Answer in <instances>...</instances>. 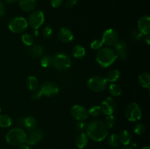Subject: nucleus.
Listing matches in <instances>:
<instances>
[{
	"label": "nucleus",
	"mask_w": 150,
	"mask_h": 149,
	"mask_svg": "<svg viewBox=\"0 0 150 149\" xmlns=\"http://www.w3.org/2000/svg\"><path fill=\"white\" fill-rule=\"evenodd\" d=\"M86 131L87 137L95 142L105 140L108 134V127L101 120H95L87 124Z\"/></svg>",
	"instance_id": "nucleus-1"
},
{
	"label": "nucleus",
	"mask_w": 150,
	"mask_h": 149,
	"mask_svg": "<svg viewBox=\"0 0 150 149\" xmlns=\"http://www.w3.org/2000/svg\"><path fill=\"white\" fill-rule=\"evenodd\" d=\"M117 59V56L114 49L105 47L98 50L96 54V61L102 67H110Z\"/></svg>",
	"instance_id": "nucleus-2"
},
{
	"label": "nucleus",
	"mask_w": 150,
	"mask_h": 149,
	"mask_svg": "<svg viewBox=\"0 0 150 149\" xmlns=\"http://www.w3.org/2000/svg\"><path fill=\"white\" fill-rule=\"evenodd\" d=\"M6 141L11 145H20L26 143V134L21 128L10 129L6 134Z\"/></svg>",
	"instance_id": "nucleus-3"
},
{
	"label": "nucleus",
	"mask_w": 150,
	"mask_h": 149,
	"mask_svg": "<svg viewBox=\"0 0 150 149\" xmlns=\"http://www.w3.org/2000/svg\"><path fill=\"white\" fill-rule=\"evenodd\" d=\"M108 83V82L104 76L95 75L89 79L87 86L92 91L101 92L106 89Z\"/></svg>",
	"instance_id": "nucleus-4"
},
{
	"label": "nucleus",
	"mask_w": 150,
	"mask_h": 149,
	"mask_svg": "<svg viewBox=\"0 0 150 149\" xmlns=\"http://www.w3.org/2000/svg\"><path fill=\"white\" fill-rule=\"evenodd\" d=\"M70 57L64 53H58L53 58V66L59 71H66L71 67Z\"/></svg>",
	"instance_id": "nucleus-5"
},
{
	"label": "nucleus",
	"mask_w": 150,
	"mask_h": 149,
	"mask_svg": "<svg viewBox=\"0 0 150 149\" xmlns=\"http://www.w3.org/2000/svg\"><path fill=\"white\" fill-rule=\"evenodd\" d=\"M28 21L23 17H15L10 20L8 28L12 32L22 33L28 27Z\"/></svg>",
	"instance_id": "nucleus-6"
},
{
	"label": "nucleus",
	"mask_w": 150,
	"mask_h": 149,
	"mask_svg": "<svg viewBox=\"0 0 150 149\" xmlns=\"http://www.w3.org/2000/svg\"><path fill=\"white\" fill-rule=\"evenodd\" d=\"M142 112L139 105L136 102L129 104L125 109V116L129 121H137L142 118Z\"/></svg>",
	"instance_id": "nucleus-7"
},
{
	"label": "nucleus",
	"mask_w": 150,
	"mask_h": 149,
	"mask_svg": "<svg viewBox=\"0 0 150 149\" xmlns=\"http://www.w3.org/2000/svg\"><path fill=\"white\" fill-rule=\"evenodd\" d=\"M40 96H55L59 92V87L55 83L52 81H45L42 83L40 87L39 91H38Z\"/></svg>",
	"instance_id": "nucleus-8"
},
{
	"label": "nucleus",
	"mask_w": 150,
	"mask_h": 149,
	"mask_svg": "<svg viewBox=\"0 0 150 149\" xmlns=\"http://www.w3.org/2000/svg\"><path fill=\"white\" fill-rule=\"evenodd\" d=\"M45 16L44 13L41 10H35L33 11L29 16L28 24L30 25L34 29H38L44 23Z\"/></svg>",
	"instance_id": "nucleus-9"
},
{
	"label": "nucleus",
	"mask_w": 150,
	"mask_h": 149,
	"mask_svg": "<svg viewBox=\"0 0 150 149\" xmlns=\"http://www.w3.org/2000/svg\"><path fill=\"white\" fill-rule=\"evenodd\" d=\"M102 40L103 45L107 46H113L119 41V34L116 30L113 29H108L104 32L102 36Z\"/></svg>",
	"instance_id": "nucleus-10"
},
{
	"label": "nucleus",
	"mask_w": 150,
	"mask_h": 149,
	"mask_svg": "<svg viewBox=\"0 0 150 149\" xmlns=\"http://www.w3.org/2000/svg\"><path fill=\"white\" fill-rule=\"evenodd\" d=\"M70 113L73 118L77 121H85L88 118V110L80 105H73L70 110Z\"/></svg>",
	"instance_id": "nucleus-11"
},
{
	"label": "nucleus",
	"mask_w": 150,
	"mask_h": 149,
	"mask_svg": "<svg viewBox=\"0 0 150 149\" xmlns=\"http://www.w3.org/2000/svg\"><path fill=\"white\" fill-rule=\"evenodd\" d=\"M100 107L102 108L103 113L105 115H112L113 112L115 111L117 105L115 100L112 97H107L103 101Z\"/></svg>",
	"instance_id": "nucleus-12"
},
{
	"label": "nucleus",
	"mask_w": 150,
	"mask_h": 149,
	"mask_svg": "<svg viewBox=\"0 0 150 149\" xmlns=\"http://www.w3.org/2000/svg\"><path fill=\"white\" fill-rule=\"evenodd\" d=\"M138 29L143 35H149L150 33V17L148 15H143L138 20Z\"/></svg>",
	"instance_id": "nucleus-13"
},
{
	"label": "nucleus",
	"mask_w": 150,
	"mask_h": 149,
	"mask_svg": "<svg viewBox=\"0 0 150 149\" xmlns=\"http://www.w3.org/2000/svg\"><path fill=\"white\" fill-rule=\"evenodd\" d=\"M43 137V132L40 129H33L26 135V143L29 145H35L40 142Z\"/></svg>",
	"instance_id": "nucleus-14"
},
{
	"label": "nucleus",
	"mask_w": 150,
	"mask_h": 149,
	"mask_svg": "<svg viewBox=\"0 0 150 149\" xmlns=\"http://www.w3.org/2000/svg\"><path fill=\"white\" fill-rule=\"evenodd\" d=\"M116 50V54L117 58L120 60H125L127 58V43L124 40H119L114 45Z\"/></svg>",
	"instance_id": "nucleus-15"
},
{
	"label": "nucleus",
	"mask_w": 150,
	"mask_h": 149,
	"mask_svg": "<svg viewBox=\"0 0 150 149\" xmlns=\"http://www.w3.org/2000/svg\"><path fill=\"white\" fill-rule=\"evenodd\" d=\"M73 34L70 29L67 27H62L58 32V38L61 42L68 43L73 39Z\"/></svg>",
	"instance_id": "nucleus-16"
},
{
	"label": "nucleus",
	"mask_w": 150,
	"mask_h": 149,
	"mask_svg": "<svg viewBox=\"0 0 150 149\" xmlns=\"http://www.w3.org/2000/svg\"><path fill=\"white\" fill-rule=\"evenodd\" d=\"M27 52L29 56L35 58H40L42 56L43 53V48L39 44H32V45L29 46Z\"/></svg>",
	"instance_id": "nucleus-17"
},
{
	"label": "nucleus",
	"mask_w": 150,
	"mask_h": 149,
	"mask_svg": "<svg viewBox=\"0 0 150 149\" xmlns=\"http://www.w3.org/2000/svg\"><path fill=\"white\" fill-rule=\"evenodd\" d=\"M19 7L25 12H31L35 10L37 5V0H18Z\"/></svg>",
	"instance_id": "nucleus-18"
},
{
	"label": "nucleus",
	"mask_w": 150,
	"mask_h": 149,
	"mask_svg": "<svg viewBox=\"0 0 150 149\" xmlns=\"http://www.w3.org/2000/svg\"><path fill=\"white\" fill-rule=\"evenodd\" d=\"M118 137L120 143L126 146L130 144L132 140V134L128 130L125 129L120 131V134H118Z\"/></svg>",
	"instance_id": "nucleus-19"
},
{
	"label": "nucleus",
	"mask_w": 150,
	"mask_h": 149,
	"mask_svg": "<svg viewBox=\"0 0 150 149\" xmlns=\"http://www.w3.org/2000/svg\"><path fill=\"white\" fill-rule=\"evenodd\" d=\"M76 146L79 148L83 149L88 144V137L86 133L81 132L76 137V140H75Z\"/></svg>",
	"instance_id": "nucleus-20"
},
{
	"label": "nucleus",
	"mask_w": 150,
	"mask_h": 149,
	"mask_svg": "<svg viewBox=\"0 0 150 149\" xmlns=\"http://www.w3.org/2000/svg\"><path fill=\"white\" fill-rule=\"evenodd\" d=\"M26 84L29 90L32 92L37 91L39 88V81L35 76H29L26 79Z\"/></svg>",
	"instance_id": "nucleus-21"
},
{
	"label": "nucleus",
	"mask_w": 150,
	"mask_h": 149,
	"mask_svg": "<svg viewBox=\"0 0 150 149\" xmlns=\"http://www.w3.org/2000/svg\"><path fill=\"white\" fill-rule=\"evenodd\" d=\"M37 127V120L33 116H26L23 118V127L27 130L35 129Z\"/></svg>",
	"instance_id": "nucleus-22"
},
{
	"label": "nucleus",
	"mask_w": 150,
	"mask_h": 149,
	"mask_svg": "<svg viewBox=\"0 0 150 149\" xmlns=\"http://www.w3.org/2000/svg\"><path fill=\"white\" fill-rule=\"evenodd\" d=\"M139 83L143 88L150 89V74L149 72H142L139 76Z\"/></svg>",
	"instance_id": "nucleus-23"
},
{
	"label": "nucleus",
	"mask_w": 150,
	"mask_h": 149,
	"mask_svg": "<svg viewBox=\"0 0 150 149\" xmlns=\"http://www.w3.org/2000/svg\"><path fill=\"white\" fill-rule=\"evenodd\" d=\"M72 54L76 58H82L86 55V50L82 45H77L72 50Z\"/></svg>",
	"instance_id": "nucleus-24"
},
{
	"label": "nucleus",
	"mask_w": 150,
	"mask_h": 149,
	"mask_svg": "<svg viewBox=\"0 0 150 149\" xmlns=\"http://www.w3.org/2000/svg\"><path fill=\"white\" fill-rule=\"evenodd\" d=\"M120 77V71L119 70H112L107 73L105 77L107 81L110 83H114L117 81Z\"/></svg>",
	"instance_id": "nucleus-25"
},
{
	"label": "nucleus",
	"mask_w": 150,
	"mask_h": 149,
	"mask_svg": "<svg viewBox=\"0 0 150 149\" xmlns=\"http://www.w3.org/2000/svg\"><path fill=\"white\" fill-rule=\"evenodd\" d=\"M110 94L112 96H119L122 93V89L120 86V85L117 83H111L108 88Z\"/></svg>",
	"instance_id": "nucleus-26"
},
{
	"label": "nucleus",
	"mask_w": 150,
	"mask_h": 149,
	"mask_svg": "<svg viewBox=\"0 0 150 149\" xmlns=\"http://www.w3.org/2000/svg\"><path fill=\"white\" fill-rule=\"evenodd\" d=\"M12 125V119L8 115L1 114L0 115V127L7 128Z\"/></svg>",
	"instance_id": "nucleus-27"
},
{
	"label": "nucleus",
	"mask_w": 150,
	"mask_h": 149,
	"mask_svg": "<svg viewBox=\"0 0 150 149\" xmlns=\"http://www.w3.org/2000/svg\"><path fill=\"white\" fill-rule=\"evenodd\" d=\"M41 66L44 68H48L53 66V58L49 55L42 56L40 59Z\"/></svg>",
	"instance_id": "nucleus-28"
},
{
	"label": "nucleus",
	"mask_w": 150,
	"mask_h": 149,
	"mask_svg": "<svg viewBox=\"0 0 150 149\" xmlns=\"http://www.w3.org/2000/svg\"><path fill=\"white\" fill-rule=\"evenodd\" d=\"M108 145H109L111 147L113 148H117L118 146H120V139H119L118 134H112L109 136L108 140Z\"/></svg>",
	"instance_id": "nucleus-29"
},
{
	"label": "nucleus",
	"mask_w": 150,
	"mask_h": 149,
	"mask_svg": "<svg viewBox=\"0 0 150 149\" xmlns=\"http://www.w3.org/2000/svg\"><path fill=\"white\" fill-rule=\"evenodd\" d=\"M21 40L24 45L27 46H30L34 44V37L32 34L29 33H25L22 35Z\"/></svg>",
	"instance_id": "nucleus-30"
},
{
	"label": "nucleus",
	"mask_w": 150,
	"mask_h": 149,
	"mask_svg": "<svg viewBox=\"0 0 150 149\" xmlns=\"http://www.w3.org/2000/svg\"><path fill=\"white\" fill-rule=\"evenodd\" d=\"M88 113H89V115H92L93 117H98L103 113L102 108H101L100 106H98V105L94 106L88 110Z\"/></svg>",
	"instance_id": "nucleus-31"
},
{
	"label": "nucleus",
	"mask_w": 150,
	"mask_h": 149,
	"mask_svg": "<svg viewBox=\"0 0 150 149\" xmlns=\"http://www.w3.org/2000/svg\"><path fill=\"white\" fill-rule=\"evenodd\" d=\"M105 126L108 127V129H111L114 127L116 124V119H115V117L113 115H107L106 118H105Z\"/></svg>",
	"instance_id": "nucleus-32"
},
{
	"label": "nucleus",
	"mask_w": 150,
	"mask_h": 149,
	"mask_svg": "<svg viewBox=\"0 0 150 149\" xmlns=\"http://www.w3.org/2000/svg\"><path fill=\"white\" fill-rule=\"evenodd\" d=\"M145 130H146V128H145L144 124L143 123H139L135 126L133 131H134L135 134L137 135H142L145 132Z\"/></svg>",
	"instance_id": "nucleus-33"
},
{
	"label": "nucleus",
	"mask_w": 150,
	"mask_h": 149,
	"mask_svg": "<svg viewBox=\"0 0 150 149\" xmlns=\"http://www.w3.org/2000/svg\"><path fill=\"white\" fill-rule=\"evenodd\" d=\"M52 34L53 29L51 26L47 25V26H45L44 27L43 30H42V36H43V37H45V39H49L52 36Z\"/></svg>",
	"instance_id": "nucleus-34"
},
{
	"label": "nucleus",
	"mask_w": 150,
	"mask_h": 149,
	"mask_svg": "<svg viewBox=\"0 0 150 149\" xmlns=\"http://www.w3.org/2000/svg\"><path fill=\"white\" fill-rule=\"evenodd\" d=\"M103 45V43L102 40L98 39L93 40L90 44L91 48L93 50H100V48H102Z\"/></svg>",
	"instance_id": "nucleus-35"
},
{
	"label": "nucleus",
	"mask_w": 150,
	"mask_h": 149,
	"mask_svg": "<svg viewBox=\"0 0 150 149\" xmlns=\"http://www.w3.org/2000/svg\"><path fill=\"white\" fill-rule=\"evenodd\" d=\"M86 123L84 121H77V122L75 124V128L77 131H81L86 128Z\"/></svg>",
	"instance_id": "nucleus-36"
},
{
	"label": "nucleus",
	"mask_w": 150,
	"mask_h": 149,
	"mask_svg": "<svg viewBox=\"0 0 150 149\" xmlns=\"http://www.w3.org/2000/svg\"><path fill=\"white\" fill-rule=\"evenodd\" d=\"M131 34H132V37H133L136 40H138V41L143 39L144 36V35L142 34L139 30H133V32H132Z\"/></svg>",
	"instance_id": "nucleus-37"
},
{
	"label": "nucleus",
	"mask_w": 150,
	"mask_h": 149,
	"mask_svg": "<svg viewBox=\"0 0 150 149\" xmlns=\"http://www.w3.org/2000/svg\"><path fill=\"white\" fill-rule=\"evenodd\" d=\"M62 1L63 0H51V4L54 8H57L62 5Z\"/></svg>",
	"instance_id": "nucleus-38"
},
{
	"label": "nucleus",
	"mask_w": 150,
	"mask_h": 149,
	"mask_svg": "<svg viewBox=\"0 0 150 149\" xmlns=\"http://www.w3.org/2000/svg\"><path fill=\"white\" fill-rule=\"evenodd\" d=\"M78 0H67L66 1V7H73L77 4Z\"/></svg>",
	"instance_id": "nucleus-39"
},
{
	"label": "nucleus",
	"mask_w": 150,
	"mask_h": 149,
	"mask_svg": "<svg viewBox=\"0 0 150 149\" xmlns=\"http://www.w3.org/2000/svg\"><path fill=\"white\" fill-rule=\"evenodd\" d=\"M5 13V6L4 3L0 0V17L3 16Z\"/></svg>",
	"instance_id": "nucleus-40"
},
{
	"label": "nucleus",
	"mask_w": 150,
	"mask_h": 149,
	"mask_svg": "<svg viewBox=\"0 0 150 149\" xmlns=\"http://www.w3.org/2000/svg\"><path fill=\"white\" fill-rule=\"evenodd\" d=\"M18 149H30V148H29V145H27L22 144L19 145V147L18 148Z\"/></svg>",
	"instance_id": "nucleus-41"
},
{
	"label": "nucleus",
	"mask_w": 150,
	"mask_h": 149,
	"mask_svg": "<svg viewBox=\"0 0 150 149\" xmlns=\"http://www.w3.org/2000/svg\"><path fill=\"white\" fill-rule=\"evenodd\" d=\"M17 123L20 127H23V118H21L19 119H18Z\"/></svg>",
	"instance_id": "nucleus-42"
},
{
	"label": "nucleus",
	"mask_w": 150,
	"mask_h": 149,
	"mask_svg": "<svg viewBox=\"0 0 150 149\" xmlns=\"http://www.w3.org/2000/svg\"><path fill=\"white\" fill-rule=\"evenodd\" d=\"M4 1H5L6 2H7V3H10V4H13V3L16 2L18 0H4Z\"/></svg>",
	"instance_id": "nucleus-43"
},
{
	"label": "nucleus",
	"mask_w": 150,
	"mask_h": 149,
	"mask_svg": "<svg viewBox=\"0 0 150 149\" xmlns=\"http://www.w3.org/2000/svg\"><path fill=\"white\" fill-rule=\"evenodd\" d=\"M145 40H146V43L147 45H149V35H146V37L145 38Z\"/></svg>",
	"instance_id": "nucleus-44"
},
{
	"label": "nucleus",
	"mask_w": 150,
	"mask_h": 149,
	"mask_svg": "<svg viewBox=\"0 0 150 149\" xmlns=\"http://www.w3.org/2000/svg\"><path fill=\"white\" fill-rule=\"evenodd\" d=\"M120 149H133V148H130V147H127V146H125V147L121 148Z\"/></svg>",
	"instance_id": "nucleus-45"
},
{
	"label": "nucleus",
	"mask_w": 150,
	"mask_h": 149,
	"mask_svg": "<svg viewBox=\"0 0 150 149\" xmlns=\"http://www.w3.org/2000/svg\"><path fill=\"white\" fill-rule=\"evenodd\" d=\"M141 149H150V147H149V146H145V147L142 148Z\"/></svg>",
	"instance_id": "nucleus-46"
},
{
	"label": "nucleus",
	"mask_w": 150,
	"mask_h": 149,
	"mask_svg": "<svg viewBox=\"0 0 150 149\" xmlns=\"http://www.w3.org/2000/svg\"><path fill=\"white\" fill-rule=\"evenodd\" d=\"M0 112H1V108H0Z\"/></svg>",
	"instance_id": "nucleus-47"
}]
</instances>
